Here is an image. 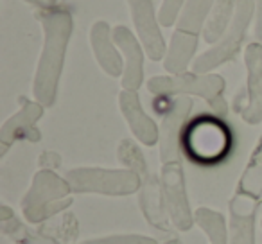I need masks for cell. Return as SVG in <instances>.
Returning <instances> with one entry per match:
<instances>
[{"mask_svg":"<svg viewBox=\"0 0 262 244\" xmlns=\"http://www.w3.org/2000/svg\"><path fill=\"white\" fill-rule=\"evenodd\" d=\"M41 26L43 45L33 77V97L45 108L54 106L59 92L67 51L74 33V16L61 8L36 11Z\"/></svg>","mask_w":262,"mask_h":244,"instance_id":"1","label":"cell"},{"mask_svg":"<svg viewBox=\"0 0 262 244\" xmlns=\"http://www.w3.org/2000/svg\"><path fill=\"white\" fill-rule=\"evenodd\" d=\"M147 92L158 97H178V95H196L201 97L215 117L225 119L228 115V102L225 99L226 83L219 74L183 72L176 76H153L146 83Z\"/></svg>","mask_w":262,"mask_h":244,"instance_id":"2","label":"cell"},{"mask_svg":"<svg viewBox=\"0 0 262 244\" xmlns=\"http://www.w3.org/2000/svg\"><path fill=\"white\" fill-rule=\"evenodd\" d=\"M70 194L72 190L65 176L56 174V171L40 169L20 201V210L27 223L40 225L65 212L74 203Z\"/></svg>","mask_w":262,"mask_h":244,"instance_id":"3","label":"cell"},{"mask_svg":"<svg viewBox=\"0 0 262 244\" xmlns=\"http://www.w3.org/2000/svg\"><path fill=\"white\" fill-rule=\"evenodd\" d=\"M72 194H101V196H129L142 187V180L129 169L74 167L65 172Z\"/></svg>","mask_w":262,"mask_h":244,"instance_id":"4","label":"cell"},{"mask_svg":"<svg viewBox=\"0 0 262 244\" xmlns=\"http://www.w3.org/2000/svg\"><path fill=\"white\" fill-rule=\"evenodd\" d=\"M253 15H255L253 0H237L235 16H233L230 27L226 29V33L223 34V38L217 43H214L208 51L201 52L194 59L192 72L208 74L217 69V66L232 61L241 52L244 41H246L248 29H250L251 22H253Z\"/></svg>","mask_w":262,"mask_h":244,"instance_id":"5","label":"cell"},{"mask_svg":"<svg viewBox=\"0 0 262 244\" xmlns=\"http://www.w3.org/2000/svg\"><path fill=\"white\" fill-rule=\"evenodd\" d=\"M192 106L194 102L189 95H178L165 109L160 120V139H158V154L162 164L182 162V147L189 128Z\"/></svg>","mask_w":262,"mask_h":244,"instance_id":"6","label":"cell"},{"mask_svg":"<svg viewBox=\"0 0 262 244\" xmlns=\"http://www.w3.org/2000/svg\"><path fill=\"white\" fill-rule=\"evenodd\" d=\"M160 189L172 226L180 232H189L194 226V212L190 210L189 196H187L185 172H183L182 162L162 164Z\"/></svg>","mask_w":262,"mask_h":244,"instance_id":"7","label":"cell"},{"mask_svg":"<svg viewBox=\"0 0 262 244\" xmlns=\"http://www.w3.org/2000/svg\"><path fill=\"white\" fill-rule=\"evenodd\" d=\"M228 133L217 120L200 119L187 128L183 146L192 158L212 162L221 158L228 149Z\"/></svg>","mask_w":262,"mask_h":244,"instance_id":"8","label":"cell"},{"mask_svg":"<svg viewBox=\"0 0 262 244\" xmlns=\"http://www.w3.org/2000/svg\"><path fill=\"white\" fill-rule=\"evenodd\" d=\"M126 2L131 22L135 27V34L142 43L146 56L151 61H164L167 43L162 34L158 15L155 13L153 0H126Z\"/></svg>","mask_w":262,"mask_h":244,"instance_id":"9","label":"cell"},{"mask_svg":"<svg viewBox=\"0 0 262 244\" xmlns=\"http://www.w3.org/2000/svg\"><path fill=\"white\" fill-rule=\"evenodd\" d=\"M246 66V101L235 106L241 119L250 126L262 122V43L251 41L244 49Z\"/></svg>","mask_w":262,"mask_h":244,"instance_id":"10","label":"cell"},{"mask_svg":"<svg viewBox=\"0 0 262 244\" xmlns=\"http://www.w3.org/2000/svg\"><path fill=\"white\" fill-rule=\"evenodd\" d=\"M45 106L38 101H22L18 112H15L0 128V158L18 140L40 142L41 133L36 128L38 120L43 117Z\"/></svg>","mask_w":262,"mask_h":244,"instance_id":"11","label":"cell"},{"mask_svg":"<svg viewBox=\"0 0 262 244\" xmlns=\"http://www.w3.org/2000/svg\"><path fill=\"white\" fill-rule=\"evenodd\" d=\"M113 41L119 47L120 54L124 59V72L120 77V84L124 90H135L144 84V51L142 43L137 38L135 31H131L126 26H115L113 27Z\"/></svg>","mask_w":262,"mask_h":244,"instance_id":"12","label":"cell"},{"mask_svg":"<svg viewBox=\"0 0 262 244\" xmlns=\"http://www.w3.org/2000/svg\"><path fill=\"white\" fill-rule=\"evenodd\" d=\"M117 101H119V109L133 137L146 147L157 146L158 139H160V126H157V122L146 113L142 102H140L139 92L122 88L119 92Z\"/></svg>","mask_w":262,"mask_h":244,"instance_id":"13","label":"cell"},{"mask_svg":"<svg viewBox=\"0 0 262 244\" xmlns=\"http://www.w3.org/2000/svg\"><path fill=\"white\" fill-rule=\"evenodd\" d=\"M260 205L262 199L233 192L228 203V244H255V225H257V212Z\"/></svg>","mask_w":262,"mask_h":244,"instance_id":"14","label":"cell"},{"mask_svg":"<svg viewBox=\"0 0 262 244\" xmlns=\"http://www.w3.org/2000/svg\"><path fill=\"white\" fill-rule=\"evenodd\" d=\"M113 27L106 20H95L90 27V47L97 65L110 77H122L124 59L113 41Z\"/></svg>","mask_w":262,"mask_h":244,"instance_id":"15","label":"cell"},{"mask_svg":"<svg viewBox=\"0 0 262 244\" xmlns=\"http://www.w3.org/2000/svg\"><path fill=\"white\" fill-rule=\"evenodd\" d=\"M198 41L200 36L185 31L174 29L171 34V40L167 45V52L164 56V69L167 74L176 76V74L187 72L190 65L194 63V54L198 51Z\"/></svg>","mask_w":262,"mask_h":244,"instance_id":"16","label":"cell"},{"mask_svg":"<svg viewBox=\"0 0 262 244\" xmlns=\"http://www.w3.org/2000/svg\"><path fill=\"white\" fill-rule=\"evenodd\" d=\"M139 205L142 215L151 226L162 230V232H169L171 230V219L167 215L164 205V197H162L160 189V180L155 174H151L147 180L142 182V187L139 190Z\"/></svg>","mask_w":262,"mask_h":244,"instance_id":"17","label":"cell"},{"mask_svg":"<svg viewBox=\"0 0 262 244\" xmlns=\"http://www.w3.org/2000/svg\"><path fill=\"white\" fill-rule=\"evenodd\" d=\"M237 9V0H215L214 8H212L210 15H208L207 22L203 27V41L205 43H217L226 33V29L232 24L233 16H235Z\"/></svg>","mask_w":262,"mask_h":244,"instance_id":"18","label":"cell"},{"mask_svg":"<svg viewBox=\"0 0 262 244\" xmlns=\"http://www.w3.org/2000/svg\"><path fill=\"white\" fill-rule=\"evenodd\" d=\"M235 192L246 194L255 199H262V135L248 158L246 167L237 182Z\"/></svg>","mask_w":262,"mask_h":244,"instance_id":"19","label":"cell"},{"mask_svg":"<svg viewBox=\"0 0 262 244\" xmlns=\"http://www.w3.org/2000/svg\"><path fill=\"white\" fill-rule=\"evenodd\" d=\"M194 225L205 232L210 244H228V225L221 212L208 207L194 210Z\"/></svg>","mask_w":262,"mask_h":244,"instance_id":"20","label":"cell"},{"mask_svg":"<svg viewBox=\"0 0 262 244\" xmlns=\"http://www.w3.org/2000/svg\"><path fill=\"white\" fill-rule=\"evenodd\" d=\"M214 2L215 0H185V6H183L182 16L176 24V29L200 36L203 33L205 22H207L212 8H214Z\"/></svg>","mask_w":262,"mask_h":244,"instance_id":"21","label":"cell"},{"mask_svg":"<svg viewBox=\"0 0 262 244\" xmlns=\"http://www.w3.org/2000/svg\"><path fill=\"white\" fill-rule=\"evenodd\" d=\"M117 158L122 164L124 169L137 172L140 176V180H147L151 176L149 167H147L146 157H144L142 149L139 147V144L131 139H122L117 146Z\"/></svg>","mask_w":262,"mask_h":244,"instance_id":"22","label":"cell"},{"mask_svg":"<svg viewBox=\"0 0 262 244\" xmlns=\"http://www.w3.org/2000/svg\"><path fill=\"white\" fill-rule=\"evenodd\" d=\"M0 225H2V233L18 244H58L52 237L33 232L29 226L20 223L16 215H13L11 219H6V221H0Z\"/></svg>","mask_w":262,"mask_h":244,"instance_id":"23","label":"cell"},{"mask_svg":"<svg viewBox=\"0 0 262 244\" xmlns=\"http://www.w3.org/2000/svg\"><path fill=\"white\" fill-rule=\"evenodd\" d=\"M74 244H158L153 237L142 233H113V235L94 237V239L81 240Z\"/></svg>","mask_w":262,"mask_h":244,"instance_id":"24","label":"cell"},{"mask_svg":"<svg viewBox=\"0 0 262 244\" xmlns=\"http://www.w3.org/2000/svg\"><path fill=\"white\" fill-rule=\"evenodd\" d=\"M185 0H162L160 9H158V22L162 27H176L180 16H182Z\"/></svg>","mask_w":262,"mask_h":244,"instance_id":"25","label":"cell"},{"mask_svg":"<svg viewBox=\"0 0 262 244\" xmlns=\"http://www.w3.org/2000/svg\"><path fill=\"white\" fill-rule=\"evenodd\" d=\"M61 165V154L56 151H43L38 157V167L47 169V171H56Z\"/></svg>","mask_w":262,"mask_h":244,"instance_id":"26","label":"cell"},{"mask_svg":"<svg viewBox=\"0 0 262 244\" xmlns=\"http://www.w3.org/2000/svg\"><path fill=\"white\" fill-rule=\"evenodd\" d=\"M255 15H253V36L255 41L262 43V0H253Z\"/></svg>","mask_w":262,"mask_h":244,"instance_id":"27","label":"cell"},{"mask_svg":"<svg viewBox=\"0 0 262 244\" xmlns=\"http://www.w3.org/2000/svg\"><path fill=\"white\" fill-rule=\"evenodd\" d=\"M26 4L34 6L38 11H47V9L58 8V0H24Z\"/></svg>","mask_w":262,"mask_h":244,"instance_id":"28","label":"cell"},{"mask_svg":"<svg viewBox=\"0 0 262 244\" xmlns=\"http://www.w3.org/2000/svg\"><path fill=\"white\" fill-rule=\"evenodd\" d=\"M15 215L13 208H9L8 205H0V221H6V219H11Z\"/></svg>","mask_w":262,"mask_h":244,"instance_id":"29","label":"cell"},{"mask_svg":"<svg viewBox=\"0 0 262 244\" xmlns=\"http://www.w3.org/2000/svg\"><path fill=\"white\" fill-rule=\"evenodd\" d=\"M164 244H182L178 239H171V240H167V242H164Z\"/></svg>","mask_w":262,"mask_h":244,"instance_id":"30","label":"cell"},{"mask_svg":"<svg viewBox=\"0 0 262 244\" xmlns=\"http://www.w3.org/2000/svg\"><path fill=\"white\" fill-rule=\"evenodd\" d=\"M260 226H262V223H260Z\"/></svg>","mask_w":262,"mask_h":244,"instance_id":"31","label":"cell"}]
</instances>
